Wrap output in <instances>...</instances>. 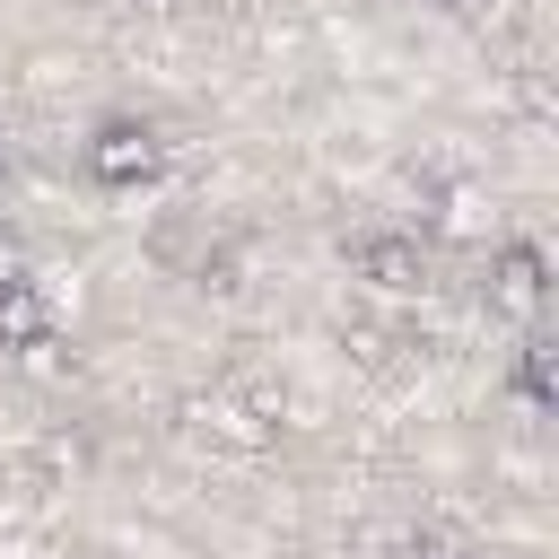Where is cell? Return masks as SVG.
Here are the masks:
<instances>
[{
	"label": "cell",
	"instance_id": "obj_1",
	"mask_svg": "<svg viewBox=\"0 0 559 559\" xmlns=\"http://www.w3.org/2000/svg\"><path fill=\"white\" fill-rule=\"evenodd\" d=\"M52 332V306H44V288L26 280V271H0V349H35Z\"/></svg>",
	"mask_w": 559,
	"mask_h": 559
},
{
	"label": "cell",
	"instance_id": "obj_2",
	"mask_svg": "<svg viewBox=\"0 0 559 559\" xmlns=\"http://www.w3.org/2000/svg\"><path fill=\"white\" fill-rule=\"evenodd\" d=\"M87 166H96V183H140V175L157 166V140H148V122H114V131L87 148Z\"/></svg>",
	"mask_w": 559,
	"mask_h": 559
},
{
	"label": "cell",
	"instance_id": "obj_3",
	"mask_svg": "<svg viewBox=\"0 0 559 559\" xmlns=\"http://www.w3.org/2000/svg\"><path fill=\"white\" fill-rule=\"evenodd\" d=\"M358 271H367L376 288H411V280H419V253H411L402 236H376V245H358Z\"/></svg>",
	"mask_w": 559,
	"mask_h": 559
}]
</instances>
